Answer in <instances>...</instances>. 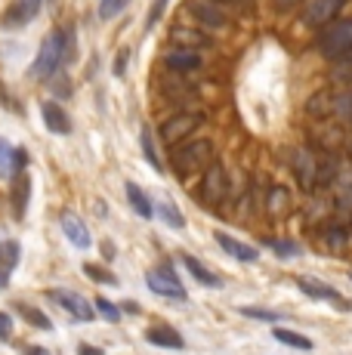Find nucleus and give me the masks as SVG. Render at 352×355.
I'll return each instance as SVG.
<instances>
[{
    "instance_id": "aec40b11",
    "label": "nucleus",
    "mask_w": 352,
    "mask_h": 355,
    "mask_svg": "<svg viewBox=\"0 0 352 355\" xmlns=\"http://www.w3.org/2000/svg\"><path fill=\"white\" fill-rule=\"evenodd\" d=\"M182 263H186V269L188 272H192V278H195V282H198V284H204V288H222V278L220 275H216V272H211V269H207V266L204 263H201V259H195V257H182Z\"/></svg>"
},
{
    "instance_id": "b1692460",
    "label": "nucleus",
    "mask_w": 352,
    "mask_h": 355,
    "mask_svg": "<svg viewBox=\"0 0 352 355\" xmlns=\"http://www.w3.org/2000/svg\"><path fill=\"white\" fill-rule=\"evenodd\" d=\"M170 37L182 46V50H195V46H207V44H211V37H204L201 31L182 28V25H179V28H173V31H170Z\"/></svg>"
},
{
    "instance_id": "dca6fc26",
    "label": "nucleus",
    "mask_w": 352,
    "mask_h": 355,
    "mask_svg": "<svg viewBox=\"0 0 352 355\" xmlns=\"http://www.w3.org/2000/svg\"><path fill=\"white\" fill-rule=\"evenodd\" d=\"M40 118H44V127L50 130V133H59V136L71 133V118L56 102H44V105H40Z\"/></svg>"
},
{
    "instance_id": "c85d7f7f",
    "label": "nucleus",
    "mask_w": 352,
    "mask_h": 355,
    "mask_svg": "<svg viewBox=\"0 0 352 355\" xmlns=\"http://www.w3.org/2000/svg\"><path fill=\"white\" fill-rule=\"evenodd\" d=\"M19 312H22L25 322H28L31 327H37V331H53V322L40 309H35V306H19Z\"/></svg>"
},
{
    "instance_id": "39448f33",
    "label": "nucleus",
    "mask_w": 352,
    "mask_h": 355,
    "mask_svg": "<svg viewBox=\"0 0 352 355\" xmlns=\"http://www.w3.org/2000/svg\"><path fill=\"white\" fill-rule=\"evenodd\" d=\"M198 198H201V204H207V207H220V204L229 198V173L220 161H213L211 167L204 170L201 186H198Z\"/></svg>"
},
{
    "instance_id": "c9c22d12",
    "label": "nucleus",
    "mask_w": 352,
    "mask_h": 355,
    "mask_svg": "<svg viewBox=\"0 0 352 355\" xmlns=\"http://www.w3.org/2000/svg\"><path fill=\"white\" fill-rule=\"evenodd\" d=\"M167 3H170V0H155V3H152V10H148V19H146V31H152L155 25H158L161 19H164Z\"/></svg>"
},
{
    "instance_id": "4be33fe9",
    "label": "nucleus",
    "mask_w": 352,
    "mask_h": 355,
    "mask_svg": "<svg viewBox=\"0 0 352 355\" xmlns=\"http://www.w3.org/2000/svg\"><path fill=\"white\" fill-rule=\"evenodd\" d=\"M288 207H290L288 189H284V186H272V189H269V195H266V214L281 216V214H288Z\"/></svg>"
},
{
    "instance_id": "f257e3e1",
    "label": "nucleus",
    "mask_w": 352,
    "mask_h": 355,
    "mask_svg": "<svg viewBox=\"0 0 352 355\" xmlns=\"http://www.w3.org/2000/svg\"><path fill=\"white\" fill-rule=\"evenodd\" d=\"M74 56V31L69 28H53L46 34V40L40 44L35 62H31V74L37 80H50L59 74V68L65 65V59Z\"/></svg>"
},
{
    "instance_id": "6e6552de",
    "label": "nucleus",
    "mask_w": 352,
    "mask_h": 355,
    "mask_svg": "<svg viewBox=\"0 0 352 355\" xmlns=\"http://www.w3.org/2000/svg\"><path fill=\"white\" fill-rule=\"evenodd\" d=\"M343 10V0H306V10H303V22L309 28L322 31L324 25L334 22V16Z\"/></svg>"
},
{
    "instance_id": "5701e85b",
    "label": "nucleus",
    "mask_w": 352,
    "mask_h": 355,
    "mask_svg": "<svg viewBox=\"0 0 352 355\" xmlns=\"http://www.w3.org/2000/svg\"><path fill=\"white\" fill-rule=\"evenodd\" d=\"M306 112L313 114V118H328V114H334V93L331 90L315 93V96L306 102Z\"/></svg>"
},
{
    "instance_id": "72a5a7b5",
    "label": "nucleus",
    "mask_w": 352,
    "mask_h": 355,
    "mask_svg": "<svg viewBox=\"0 0 352 355\" xmlns=\"http://www.w3.org/2000/svg\"><path fill=\"white\" fill-rule=\"evenodd\" d=\"M127 3H130V0H99V16L103 19L121 16V12L127 10Z\"/></svg>"
},
{
    "instance_id": "a211bd4d",
    "label": "nucleus",
    "mask_w": 352,
    "mask_h": 355,
    "mask_svg": "<svg viewBox=\"0 0 352 355\" xmlns=\"http://www.w3.org/2000/svg\"><path fill=\"white\" fill-rule=\"evenodd\" d=\"M28 198H31V176L28 173H16V182H12V195H10V207L12 216L22 220L25 210H28Z\"/></svg>"
},
{
    "instance_id": "a19ab883",
    "label": "nucleus",
    "mask_w": 352,
    "mask_h": 355,
    "mask_svg": "<svg viewBox=\"0 0 352 355\" xmlns=\"http://www.w3.org/2000/svg\"><path fill=\"white\" fill-rule=\"evenodd\" d=\"M300 3V0H275V6H279V10H290V6H297Z\"/></svg>"
},
{
    "instance_id": "c03bdc74",
    "label": "nucleus",
    "mask_w": 352,
    "mask_h": 355,
    "mask_svg": "<svg viewBox=\"0 0 352 355\" xmlns=\"http://www.w3.org/2000/svg\"><path fill=\"white\" fill-rule=\"evenodd\" d=\"M213 3H238V0H213Z\"/></svg>"
},
{
    "instance_id": "0eeeda50",
    "label": "nucleus",
    "mask_w": 352,
    "mask_h": 355,
    "mask_svg": "<svg viewBox=\"0 0 352 355\" xmlns=\"http://www.w3.org/2000/svg\"><path fill=\"white\" fill-rule=\"evenodd\" d=\"M50 300L62 306L74 322H93V318H96V306L74 291H50Z\"/></svg>"
},
{
    "instance_id": "7c9ffc66",
    "label": "nucleus",
    "mask_w": 352,
    "mask_h": 355,
    "mask_svg": "<svg viewBox=\"0 0 352 355\" xmlns=\"http://www.w3.org/2000/svg\"><path fill=\"white\" fill-rule=\"evenodd\" d=\"M241 315L245 318H256V322H281L284 318V312H272V309H256V306H241Z\"/></svg>"
},
{
    "instance_id": "37998d69",
    "label": "nucleus",
    "mask_w": 352,
    "mask_h": 355,
    "mask_svg": "<svg viewBox=\"0 0 352 355\" xmlns=\"http://www.w3.org/2000/svg\"><path fill=\"white\" fill-rule=\"evenodd\" d=\"M124 309L130 312V315H139V306L137 303H124Z\"/></svg>"
},
{
    "instance_id": "c756f323",
    "label": "nucleus",
    "mask_w": 352,
    "mask_h": 355,
    "mask_svg": "<svg viewBox=\"0 0 352 355\" xmlns=\"http://www.w3.org/2000/svg\"><path fill=\"white\" fill-rule=\"evenodd\" d=\"M155 210H158L161 220H164L170 229H182V226H186V220H182V214L176 210V204H170V201H161Z\"/></svg>"
},
{
    "instance_id": "f03ea898",
    "label": "nucleus",
    "mask_w": 352,
    "mask_h": 355,
    "mask_svg": "<svg viewBox=\"0 0 352 355\" xmlns=\"http://www.w3.org/2000/svg\"><path fill=\"white\" fill-rule=\"evenodd\" d=\"M173 170L179 176H188L195 170H207L213 164V142L211 139H186L170 148Z\"/></svg>"
},
{
    "instance_id": "473e14b6",
    "label": "nucleus",
    "mask_w": 352,
    "mask_h": 355,
    "mask_svg": "<svg viewBox=\"0 0 352 355\" xmlns=\"http://www.w3.org/2000/svg\"><path fill=\"white\" fill-rule=\"evenodd\" d=\"M266 248L275 250L279 257H297V254H300V244H294V241H279V238H266Z\"/></svg>"
},
{
    "instance_id": "20e7f679",
    "label": "nucleus",
    "mask_w": 352,
    "mask_h": 355,
    "mask_svg": "<svg viewBox=\"0 0 352 355\" xmlns=\"http://www.w3.org/2000/svg\"><path fill=\"white\" fill-rule=\"evenodd\" d=\"M204 124V114L201 112H179V114H170V118L161 124V139L164 146H179V142L192 139V133Z\"/></svg>"
},
{
    "instance_id": "9b49d317",
    "label": "nucleus",
    "mask_w": 352,
    "mask_h": 355,
    "mask_svg": "<svg viewBox=\"0 0 352 355\" xmlns=\"http://www.w3.org/2000/svg\"><path fill=\"white\" fill-rule=\"evenodd\" d=\"M40 12V0H12L3 12V28H22Z\"/></svg>"
},
{
    "instance_id": "423d86ee",
    "label": "nucleus",
    "mask_w": 352,
    "mask_h": 355,
    "mask_svg": "<svg viewBox=\"0 0 352 355\" xmlns=\"http://www.w3.org/2000/svg\"><path fill=\"white\" fill-rule=\"evenodd\" d=\"M146 284L152 288V293L158 297H170V300H186V288L176 278V272L170 266H155V269L146 272Z\"/></svg>"
},
{
    "instance_id": "f704fd0d",
    "label": "nucleus",
    "mask_w": 352,
    "mask_h": 355,
    "mask_svg": "<svg viewBox=\"0 0 352 355\" xmlns=\"http://www.w3.org/2000/svg\"><path fill=\"white\" fill-rule=\"evenodd\" d=\"M96 309H99V315L105 318V322H121V306H114L112 300H105V297H99L96 300Z\"/></svg>"
},
{
    "instance_id": "79ce46f5",
    "label": "nucleus",
    "mask_w": 352,
    "mask_h": 355,
    "mask_svg": "<svg viewBox=\"0 0 352 355\" xmlns=\"http://www.w3.org/2000/svg\"><path fill=\"white\" fill-rule=\"evenodd\" d=\"M28 355H50L44 346H28Z\"/></svg>"
},
{
    "instance_id": "412c9836",
    "label": "nucleus",
    "mask_w": 352,
    "mask_h": 355,
    "mask_svg": "<svg viewBox=\"0 0 352 355\" xmlns=\"http://www.w3.org/2000/svg\"><path fill=\"white\" fill-rule=\"evenodd\" d=\"M124 189H127V201H130L133 214L142 216V220H152V216H155V204L148 201V195L142 192L137 182H124Z\"/></svg>"
},
{
    "instance_id": "ddd939ff",
    "label": "nucleus",
    "mask_w": 352,
    "mask_h": 355,
    "mask_svg": "<svg viewBox=\"0 0 352 355\" xmlns=\"http://www.w3.org/2000/svg\"><path fill=\"white\" fill-rule=\"evenodd\" d=\"M201 65L204 62H201V56L195 50H170L164 56V68L173 74H192V71H198Z\"/></svg>"
},
{
    "instance_id": "4c0bfd02",
    "label": "nucleus",
    "mask_w": 352,
    "mask_h": 355,
    "mask_svg": "<svg viewBox=\"0 0 352 355\" xmlns=\"http://www.w3.org/2000/svg\"><path fill=\"white\" fill-rule=\"evenodd\" d=\"M0 340H3V343L12 340V318L6 315V312H0Z\"/></svg>"
},
{
    "instance_id": "ea45409f",
    "label": "nucleus",
    "mask_w": 352,
    "mask_h": 355,
    "mask_svg": "<svg viewBox=\"0 0 352 355\" xmlns=\"http://www.w3.org/2000/svg\"><path fill=\"white\" fill-rule=\"evenodd\" d=\"M78 355H105V352L96 349V346H90V343H80L78 346Z\"/></svg>"
},
{
    "instance_id": "2f4dec72",
    "label": "nucleus",
    "mask_w": 352,
    "mask_h": 355,
    "mask_svg": "<svg viewBox=\"0 0 352 355\" xmlns=\"http://www.w3.org/2000/svg\"><path fill=\"white\" fill-rule=\"evenodd\" d=\"M346 241H349V232L343 229V226H331L328 232H324V244H328V248L334 250V254H337V250L346 248Z\"/></svg>"
},
{
    "instance_id": "9d476101",
    "label": "nucleus",
    "mask_w": 352,
    "mask_h": 355,
    "mask_svg": "<svg viewBox=\"0 0 352 355\" xmlns=\"http://www.w3.org/2000/svg\"><path fill=\"white\" fill-rule=\"evenodd\" d=\"M297 284H300V291L306 293V297H313V300H322V303H334L337 309H349V303L340 297L331 284H324V282H318V278L313 275H300L297 278Z\"/></svg>"
},
{
    "instance_id": "cd10ccee",
    "label": "nucleus",
    "mask_w": 352,
    "mask_h": 355,
    "mask_svg": "<svg viewBox=\"0 0 352 355\" xmlns=\"http://www.w3.org/2000/svg\"><path fill=\"white\" fill-rule=\"evenodd\" d=\"M84 275L90 278V282H96V284H108V288H114V284H118V275H114V272H108V269H103V266H96V263H84Z\"/></svg>"
},
{
    "instance_id": "6ab92c4d",
    "label": "nucleus",
    "mask_w": 352,
    "mask_h": 355,
    "mask_svg": "<svg viewBox=\"0 0 352 355\" xmlns=\"http://www.w3.org/2000/svg\"><path fill=\"white\" fill-rule=\"evenodd\" d=\"M146 340L152 346H161V349H182L186 346V340L179 337V331H173V327L167 324H155L146 331Z\"/></svg>"
},
{
    "instance_id": "7ed1b4c3",
    "label": "nucleus",
    "mask_w": 352,
    "mask_h": 355,
    "mask_svg": "<svg viewBox=\"0 0 352 355\" xmlns=\"http://www.w3.org/2000/svg\"><path fill=\"white\" fill-rule=\"evenodd\" d=\"M318 50L328 59H343L352 53V19H334L318 31Z\"/></svg>"
},
{
    "instance_id": "2eb2a0df",
    "label": "nucleus",
    "mask_w": 352,
    "mask_h": 355,
    "mask_svg": "<svg viewBox=\"0 0 352 355\" xmlns=\"http://www.w3.org/2000/svg\"><path fill=\"white\" fill-rule=\"evenodd\" d=\"M62 232H65V238H69V241L74 244V248H80V250H87L93 244V238H90V229L84 226V220H80L78 214H62Z\"/></svg>"
},
{
    "instance_id": "a878e982",
    "label": "nucleus",
    "mask_w": 352,
    "mask_h": 355,
    "mask_svg": "<svg viewBox=\"0 0 352 355\" xmlns=\"http://www.w3.org/2000/svg\"><path fill=\"white\" fill-rule=\"evenodd\" d=\"M272 337L279 340V343H284V346H294V349H306V352L313 349V340L303 337V334H297V331H288V327H275Z\"/></svg>"
},
{
    "instance_id": "f8f14e48",
    "label": "nucleus",
    "mask_w": 352,
    "mask_h": 355,
    "mask_svg": "<svg viewBox=\"0 0 352 355\" xmlns=\"http://www.w3.org/2000/svg\"><path fill=\"white\" fill-rule=\"evenodd\" d=\"M186 10L195 12V19L201 25H207V28H226V16H222V10L213 0H188Z\"/></svg>"
},
{
    "instance_id": "e433bc0d",
    "label": "nucleus",
    "mask_w": 352,
    "mask_h": 355,
    "mask_svg": "<svg viewBox=\"0 0 352 355\" xmlns=\"http://www.w3.org/2000/svg\"><path fill=\"white\" fill-rule=\"evenodd\" d=\"M337 214L352 216V182H349V186H343L340 192H337Z\"/></svg>"
},
{
    "instance_id": "58836bf2",
    "label": "nucleus",
    "mask_w": 352,
    "mask_h": 355,
    "mask_svg": "<svg viewBox=\"0 0 352 355\" xmlns=\"http://www.w3.org/2000/svg\"><path fill=\"white\" fill-rule=\"evenodd\" d=\"M124 68H127V50H121L118 59H114V74L121 78V74H124Z\"/></svg>"
},
{
    "instance_id": "bb28decb",
    "label": "nucleus",
    "mask_w": 352,
    "mask_h": 355,
    "mask_svg": "<svg viewBox=\"0 0 352 355\" xmlns=\"http://www.w3.org/2000/svg\"><path fill=\"white\" fill-rule=\"evenodd\" d=\"M16 173V148L6 139H0V180Z\"/></svg>"
},
{
    "instance_id": "4468645a",
    "label": "nucleus",
    "mask_w": 352,
    "mask_h": 355,
    "mask_svg": "<svg viewBox=\"0 0 352 355\" xmlns=\"http://www.w3.org/2000/svg\"><path fill=\"white\" fill-rule=\"evenodd\" d=\"M213 238H216V244H220L229 257L238 259V263H256V259H260V250L250 248V244H245V241H238V238L226 235V232H216Z\"/></svg>"
},
{
    "instance_id": "1a4fd4ad",
    "label": "nucleus",
    "mask_w": 352,
    "mask_h": 355,
    "mask_svg": "<svg viewBox=\"0 0 352 355\" xmlns=\"http://www.w3.org/2000/svg\"><path fill=\"white\" fill-rule=\"evenodd\" d=\"M294 173H297V182H300L303 192H313L318 186V158L313 148H297L294 152Z\"/></svg>"
},
{
    "instance_id": "393cba45",
    "label": "nucleus",
    "mask_w": 352,
    "mask_h": 355,
    "mask_svg": "<svg viewBox=\"0 0 352 355\" xmlns=\"http://www.w3.org/2000/svg\"><path fill=\"white\" fill-rule=\"evenodd\" d=\"M139 146H142V155H146V161L152 164L158 173H164V164H161V158H158V148H155V136H152V130H148V127H142Z\"/></svg>"
},
{
    "instance_id": "f3484780",
    "label": "nucleus",
    "mask_w": 352,
    "mask_h": 355,
    "mask_svg": "<svg viewBox=\"0 0 352 355\" xmlns=\"http://www.w3.org/2000/svg\"><path fill=\"white\" fill-rule=\"evenodd\" d=\"M19 257H22L19 241H0V291L10 288V278L19 266Z\"/></svg>"
}]
</instances>
